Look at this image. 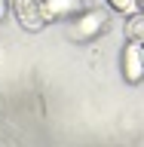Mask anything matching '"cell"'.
I'll return each instance as SVG.
<instances>
[{"label": "cell", "mask_w": 144, "mask_h": 147, "mask_svg": "<svg viewBox=\"0 0 144 147\" xmlns=\"http://www.w3.org/2000/svg\"><path fill=\"white\" fill-rule=\"evenodd\" d=\"M104 31H107V12L104 9H83L80 16H74L68 22V37L74 43H92Z\"/></svg>", "instance_id": "obj_1"}, {"label": "cell", "mask_w": 144, "mask_h": 147, "mask_svg": "<svg viewBox=\"0 0 144 147\" xmlns=\"http://www.w3.org/2000/svg\"><path fill=\"white\" fill-rule=\"evenodd\" d=\"M9 9H12L16 22L28 34H37V31H43L49 25L43 16V0H9Z\"/></svg>", "instance_id": "obj_2"}, {"label": "cell", "mask_w": 144, "mask_h": 147, "mask_svg": "<svg viewBox=\"0 0 144 147\" xmlns=\"http://www.w3.org/2000/svg\"><path fill=\"white\" fill-rule=\"evenodd\" d=\"M120 64H123V77H126V83L138 86V83L144 80V43L126 40V49H123Z\"/></svg>", "instance_id": "obj_3"}, {"label": "cell", "mask_w": 144, "mask_h": 147, "mask_svg": "<svg viewBox=\"0 0 144 147\" xmlns=\"http://www.w3.org/2000/svg\"><path fill=\"white\" fill-rule=\"evenodd\" d=\"M83 12V0H43V16L46 22H71L74 16Z\"/></svg>", "instance_id": "obj_4"}, {"label": "cell", "mask_w": 144, "mask_h": 147, "mask_svg": "<svg viewBox=\"0 0 144 147\" xmlns=\"http://www.w3.org/2000/svg\"><path fill=\"white\" fill-rule=\"evenodd\" d=\"M126 40L144 43V9H138V12H132L126 18Z\"/></svg>", "instance_id": "obj_5"}, {"label": "cell", "mask_w": 144, "mask_h": 147, "mask_svg": "<svg viewBox=\"0 0 144 147\" xmlns=\"http://www.w3.org/2000/svg\"><path fill=\"white\" fill-rule=\"evenodd\" d=\"M107 6L114 9V12L132 16V12H138V0H107Z\"/></svg>", "instance_id": "obj_6"}, {"label": "cell", "mask_w": 144, "mask_h": 147, "mask_svg": "<svg viewBox=\"0 0 144 147\" xmlns=\"http://www.w3.org/2000/svg\"><path fill=\"white\" fill-rule=\"evenodd\" d=\"M6 12H9V0H0V22L6 18Z\"/></svg>", "instance_id": "obj_7"}, {"label": "cell", "mask_w": 144, "mask_h": 147, "mask_svg": "<svg viewBox=\"0 0 144 147\" xmlns=\"http://www.w3.org/2000/svg\"><path fill=\"white\" fill-rule=\"evenodd\" d=\"M138 9H144V0H138Z\"/></svg>", "instance_id": "obj_8"}]
</instances>
